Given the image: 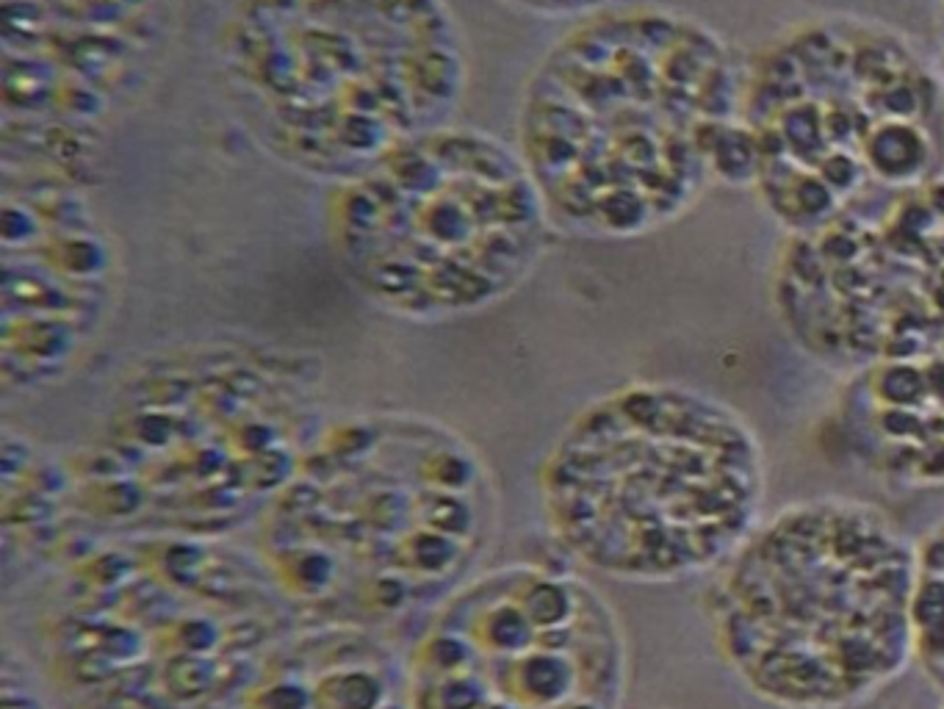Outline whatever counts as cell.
<instances>
[{"label":"cell","mask_w":944,"mask_h":709,"mask_svg":"<svg viewBox=\"0 0 944 709\" xmlns=\"http://www.w3.org/2000/svg\"><path fill=\"white\" fill-rule=\"evenodd\" d=\"M742 59L698 17L618 3L582 17L529 73L515 147L554 228L632 241L745 186Z\"/></svg>","instance_id":"6da1fadb"},{"label":"cell","mask_w":944,"mask_h":709,"mask_svg":"<svg viewBox=\"0 0 944 709\" xmlns=\"http://www.w3.org/2000/svg\"><path fill=\"white\" fill-rule=\"evenodd\" d=\"M499 524V485L466 435L413 410H363L324 421L252 549L297 618L383 632L477 577Z\"/></svg>","instance_id":"7a4b0ae2"},{"label":"cell","mask_w":944,"mask_h":709,"mask_svg":"<svg viewBox=\"0 0 944 709\" xmlns=\"http://www.w3.org/2000/svg\"><path fill=\"white\" fill-rule=\"evenodd\" d=\"M319 363L208 338L147 355L64 452L92 535L230 538L255 527L324 427Z\"/></svg>","instance_id":"3957f363"},{"label":"cell","mask_w":944,"mask_h":709,"mask_svg":"<svg viewBox=\"0 0 944 709\" xmlns=\"http://www.w3.org/2000/svg\"><path fill=\"white\" fill-rule=\"evenodd\" d=\"M255 549L95 535L39 574L31 662L70 709H222L297 624Z\"/></svg>","instance_id":"277c9868"},{"label":"cell","mask_w":944,"mask_h":709,"mask_svg":"<svg viewBox=\"0 0 944 709\" xmlns=\"http://www.w3.org/2000/svg\"><path fill=\"white\" fill-rule=\"evenodd\" d=\"M216 59L252 142L335 186L452 125L468 89L446 0H230Z\"/></svg>","instance_id":"5b68a950"},{"label":"cell","mask_w":944,"mask_h":709,"mask_svg":"<svg viewBox=\"0 0 944 709\" xmlns=\"http://www.w3.org/2000/svg\"><path fill=\"white\" fill-rule=\"evenodd\" d=\"M765 449L726 402L637 380L551 441L540 502L551 535L596 574L679 582L717 571L759 527Z\"/></svg>","instance_id":"8992f818"},{"label":"cell","mask_w":944,"mask_h":709,"mask_svg":"<svg viewBox=\"0 0 944 709\" xmlns=\"http://www.w3.org/2000/svg\"><path fill=\"white\" fill-rule=\"evenodd\" d=\"M917 546L878 507H784L715 571L706 615L720 657L781 709H848L914 660Z\"/></svg>","instance_id":"52a82bcc"},{"label":"cell","mask_w":944,"mask_h":709,"mask_svg":"<svg viewBox=\"0 0 944 709\" xmlns=\"http://www.w3.org/2000/svg\"><path fill=\"white\" fill-rule=\"evenodd\" d=\"M748 189L787 230L944 175V75L853 14L798 20L742 59Z\"/></svg>","instance_id":"ba28073f"},{"label":"cell","mask_w":944,"mask_h":709,"mask_svg":"<svg viewBox=\"0 0 944 709\" xmlns=\"http://www.w3.org/2000/svg\"><path fill=\"white\" fill-rule=\"evenodd\" d=\"M327 228L363 300L438 325L513 297L543 261L554 222L518 147L446 125L338 183Z\"/></svg>","instance_id":"9c48e42d"},{"label":"cell","mask_w":944,"mask_h":709,"mask_svg":"<svg viewBox=\"0 0 944 709\" xmlns=\"http://www.w3.org/2000/svg\"><path fill=\"white\" fill-rule=\"evenodd\" d=\"M405 668L410 709H621L629 649L590 579L518 560L432 610Z\"/></svg>","instance_id":"30bf717a"},{"label":"cell","mask_w":944,"mask_h":709,"mask_svg":"<svg viewBox=\"0 0 944 709\" xmlns=\"http://www.w3.org/2000/svg\"><path fill=\"white\" fill-rule=\"evenodd\" d=\"M770 286L787 336L834 372L944 352V175L787 233Z\"/></svg>","instance_id":"8fae6325"},{"label":"cell","mask_w":944,"mask_h":709,"mask_svg":"<svg viewBox=\"0 0 944 709\" xmlns=\"http://www.w3.org/2000/svg\"><path fill=\"white\" fill-rule=\"evenodd\" d=\"M3 394L64 383L103 336L120 294L111 233L78 186L56 169L3 164Z\"/></svg>","instance_id":"7c38bea8"},{"label":"cell","mask_w":944,"mask_h":709,"mask_svg":"<svg viewBox=\"0 0 944 709\" xmlns=\"http://www.w3.org/2000/svg\"><path fill=\"white\" fill-rule=\"evenodd\" d=\"M156 48V0H3V164L84 156Z\"/></svg>","instance_id":"4fadbf2b"},{"label":"cell","mask_w":944,"mask_h":709,"mask_svg":"<svg viewBox=\"0 0 944 709\" xmlns=\"http://www.w3.org/2000/svg\"><path fill=\"white\" fill-rule=\"evenodd\" d=\"M222 709H410L405 657L383 632L299 618Z\"/></svg>","instance_id":"5bb4252c"},{"label":"cell","mask_w":944,"mask_h":709,"mask_svg":"<svg viewBox=\"0 0 944 709\" xmlns=\"http://www.w3.org/2000/svg\"><path fill=\"white\" fill-rule=\"evenodd\" d=\"M0 463V538L6 574L14 563L23 568L39 565V571H45L95 538L75 510L64 455L6 427Z\"/></svg>","instance_id":"9a60e30c"},{"label":"cell","mask_w":944,"mask_h":709,"mask_svg":"<svg viewBox=\"0 0 944 709\" xmlns=\"http://www.w3.org/2000/svg\"><path fill=\"white\" fill-rule=\"evenodd\" d=\"M48 693L31 657L6 646L0 671V709H50Z\"/></svg>","instance_id":"2e32d148"},{"label":"cell","mask_w":944,"mask_h":709,"mask_svg":"<svg viewBox=\"0 0 944 709\" xmlns=\"http://www.w3.org/2000/svg\"><path fill=\"white\" fill-rule=\"evenodd\" d=\"M504 6H510V9H518V12L526 14H535V17H554V20H560V17H576V20H582V17H590V14L604 12V9H612V6H618L623 0H499Z\"/></svg>","instance_id":"e0dca14e"},{"label":"cell","mask_w":944,"mask_h":709,"mask_svg":"<svg viewBox=\"0 0 944 709\" xmlns=\"http://www.w3.org/2000/svg\"><path fill=\"white\" fill-rule=\"evenodd\" d=\"M939 70L944 75V0H939Z\"/></svg>","instance_id":"ac0fdd59"}]
</instances>
